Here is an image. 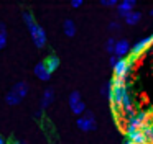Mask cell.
I'll use <instances>...</instances> for the list:
<instances>
[{
  "label": "cell",
  "mask_w": 153,
  "mask_h": 144,
  "mask_svg": "<svg viewBox=\"0 0 153 144\" xmlns=\"http://www.w3.org/2000/svg\"><path fill=\"white\" fill-rule=\"evenodd\" d=\"M23 21H25V25H27L28 31H30L31 38H33L35 46H36V48H43V46L46 44V33H45V29L36 23L33 13L23 12Z\"/></svg>",
  "instance_id": "1"
},
{
  "label": "cell",
  "mask_w": 153,
  "mask_h": 144,
  "mask_svg": "<svg viewBox=\"0 0 153 144\" xmlns=\"http://www.w3.org/2000/svg\"><path fill=\"white\" fill-rule=\"evenodd\" d=\"M137 56L128 54L125 59H119V62L114 67V79H127L128 74L133 69V62H135Z\"/></svg>",
  "instance_id": "2"
},
{
  "label": "cell",
  "mask_w": 153,
  "mask_h": 144,
  "mask_svg": "<svg viewBox=\"0 0 153 144\" xmlns=\"http://www.w3.org/2000/svg\"><path fill=\"white\" fill-rule=\"evenodd\" d=\"M76 124L81 131H94L96 129V116H94V113H91V111H86L82 116L77 118Z\"/></svg>",
  "instance_id": "3"
},
{
  "label": "cell",
  "mask_w": 153,
  "mask_h": 144,
  "mask_svg": "<svg viewBox=\"0 0 153 144\" xmlns=\"http://www.w3.org/2000/svg\"><path fill=\"white\" fill-rule=\"evenodd\" d=\"M130 51H132V46H130V43L127 39H117L112 56H117L119 59H125L130 54Z\"/></svg>",
  "instance_id": "4"
},
{
  "label": "cell",
  "mask_w": 153,
  "mask_h": 144,
  "mask_svg": "<svg viewBox=\"0 0 153 144\" xmlns=\"http://www.w3.org/2000/svg\"><path fill=\"white\" fill-rule=\"evenodd\" d=\"M35 75H36L40 80H45V82H48L51 79V72L48 71V67H46V64H45V61H41V62H38L36 65H35Z\"/></svg>",
  "instance_id": "5"
},
{
  "label": "cell",
  "mask_w": 153,
  "mask_h": 144,
  "mask_svg": "<svg viewBox=\"0 0 153 144\" xmlns=\"http://www.w3.org/2000/svg\"><path fill=\"white\" fill-rule=\"evenodd\" d=\"M133 8H135V0H122V2L117 5V12H119V15L123 16V18H125L130 12H133Z\"/></svg>",
  "instance_id": "6"
},
{
  "label": "cell",
  "mask_w": 153,
  "mask_h": 144,
  "mask_svg": "<svg viewBox=\"0 0 153 144\" xmlns=\"http://www.w3.org/2000/svg\"><path fill=\"white\" fill-rule=\"evenodd\" d=\"M12 90L15 92V93L18 95L20 98H25L28 95V90H30V85L27 84V82H23V80H20V82H17V84L13 85V88Z\"/></svg>",
  "instance_id": "7"
},
{
  "label": "cell",
  "mask_w": 153,
  "mask_h": 144,
  "mask_svg": "<svg viewBox=\"0 0 153 144\" xmlns=\"http://www.w3.org/2000/svg\"><path fill=\"white\" fill-rule=\"evenodd\" d=\"M54 100V92L53 88H46V90L43 92V97H41V110H45V108H48L51 103H53Z\"/></svg>",
  "instance_id": "8"
},
{
  "label": "cell",
  "mask_w": 153,
  "mask_h": 144,
  "mask_svg": "<svg viewBox=\"0 0 153 144\" xmlns=\"http://www.w3.org/2000/svg\"><path fill=\"white\" fill-rule=\"evenodd\" d=\"M45 64H46L48 71L53 74V72L59 67V57H58V56H54V54H50L46 59H45Z\"/></svg>",
  "instance_id": "9"
},
{
  "label": "cell",
  "mask_w": 153,
  "mask_h": 144,
  "mask_svg": "<svg viewBox=\"0 0 153 144\" xmlns=\"http://www.w3.org/2000/svg\"><path fill=\"white\" fill-rule=\"evenodd\" d=\"M63 31L66 36H69V38H73L74 35H76V25H74L73 20H64L63 23Z\"/></svg>",
  "instance_id": "10"
},
{
  "label": "cell",
  "mask_w": 153,
  "mask_h": 144,
  "mask_svg": "<svg viewBox=\"0 0 153 144\" xmlns=\"http://www.w3.org/2000/svg\"><path fill=\"white\" fill-rule=\"evenodd\" d=\"M140 18H142V13L140 12H137V10H133V12H130L128 15L125 16V23L127 25H137V23L140 21Z\"/></svg>",
  "instance_id": "11"
},
{
  "label": "cell",
  "mask_w": 153,
  "mask_h": 144,
  "mask_svg": "<svg viewBox=\"0 0 153 144\" xmlns=\"http://www.w3.org/2000/svg\"><path fill=\"white\" fill-rule=\"evenodd\" d=\"M5 101H7L8 105H12V107H15V105H18V103L22 101V98L18 97V95L15 93L13 90H10L7 95H5Z\"/></svg>",
  "instance_id": "12"
},
{
  "label": "cell",
  "mask_w": 153,
  "mask_h": 144,
  "mask_svg": "<svg viewBox=\"0 0 153 144\" xmlns=\"http://www.w3.org/2000/svg\"><path fill=\"white\" fill-rule=\"evenodd\" d=\"M7 44V26L0 21V49H4Z\"/></svg>",
  "instance_id": "13"
},
{
  "label": "cell",
  "mask_w": 153,
  "mask_h": 144,
  "mask_svg": "<svg viewBox=\"0 0 153 144\" xmlns=\"http://www.w3.org/2000/svg\"><path fill=\"white\" fill-rule=\"evenodd\" d=\"M71 111H73L74 115H77V116H82V115L86 113V103H84V101H79L77 105L71 107Z\"/></svg>",
  "instance_id": "14"
},
{
  "label": "cell",
  "mask_w": 153,
  "mask_h": 144,
  "mask_svg": "<svg viewBox=\"0 0 153 144\" xmlns=\"http://www.w3.org/2000/svg\"><path fill=\"white\" fill-rule=\"evenodd\" d=\"M79 101H82V98H81V93L77 90H74V92H71V95H69V107H74V105H77Z\"/></svg>",
  "instance_id": "15"
},
{
  "label": "cell",
  "mask_w": 153,
  "mask_h": 144,
  "mask_svg": "<svg viewBox=\"0 0 153 144\" xmlns=\"http://www.w3.org/2000/svg\"><path fill=\"white\" fill-rule=\"evenodd\" d=\"M115 43H117V39H115V38H109V39H107V43H105V51H107V52H110V56L114 54V48H115Z\"/></svg>",
  "instance_id": "16"
},
{
  "label": "cell",
  "mask_w": 153,
  "mask_h": 144,
  "mask_svg": "<svg viewBox=\"0 0 153 144\" xmlns=\"http://www.w3.org/2000/svg\"><path fill=\"white\" fill-rule=\"evenodd\" d=\"M110 90H112V80H109L105 85H104L102 90H100V93H102L104 97H109V95H110Z\"/></svg>",
  "instance_id": "17"
},
{
  "label": "cell",
  "mask_w": 153,
  "mask_h": 144,
  "mask_svg": "<svg viewBox=\"0 0 153 144\" xmlns=\"http://www.w3.org/2000/svg\"><path fill=\"white\" fill-rule=\"evenodd\" d=\"M109 29L110 31H120V23L119 21H110L109 23Z\"/></svg>",
  "instance_id": "18"
},
{
  "label": "cell",
  "mask_w": 153,
  "mask_h": 144,
  "mask_svg": "<svg viewBox=\"0 0 153 144\" xmlns=\"http://www.w3.org/2000/svg\"><path fill=\"white\" fill-rule=\"evenodd\" d=\"M100 3H102L104 7H117V5H119V3H117V0H102Z\"/></svg>",
  "instance_id": "19"
},
{
  "label": "cell",
  "mask_w": 153,
  "mask_h": 144,
  "mask_svg": "<svg viewBox=\"0 0 153 144\" xmlns=\"http://www.w3.org/2000/svg\"><path fill=\"white\" fill-rule=\"evenodd\" d=\"M81 5H82V0H73V2H71V7H73V8H79Z\"/></svg>",
  "instance_id": "20"
},
{
  "label": "cell",
  "mask_w": 153,
  "mask_h": 144,
  "mask_svg": "<svg viewBox=\"0 0 153 144\" xmlns=\"http://www.w3.org/2000/svg\"><path fill=\"white\" fill-rule=\"evenodd\" d=\"M109 62H110V65H112V67H115V64L119 62V57H117V56H110Z\"/></svg>",
  "instance_id": "21"
},
{
  "label": "cell",
  "mask_w": 153,
  "mask_h": 144,
  "mask_svg": "<svg viewBox=\"0 0 153 144\" xmlns=\"http://www.w3.org/2000/svg\"><path fill=\"white\" fill-rule=\"evenodd\" d=\"M41 113H43V110H38V111H35V116H36V118H40V116H41Z\"/></svg>",
  "instance_id": "22"
},
{
  "label": "cell",
  "mask_w": 153,
  "mask_h": 144,
  "mask_svg": "<svg viewBox=\"0 0 153 144\" xmlns=\"http://www.w3.org/2000/svg\"><path fill=\"white\" fill-rule=\"evenodd\" d=\"M0 144H7V141L4 139V136H0Z\"/></svg>",
  "instance_id": "23"
},
{
  "label": "cell",
  "mask_w": 153,
  "mask_h": 144,
  "mask_svg": "<svg viewBox=\"0 0 153 144\" xmlns=\"http://www.w3.org/2000/svg\"><path fill=\"white\" fill-rule=\"evenodd\" d=\"M13 144H27L25 141H13Z\"/></svg>",
  "instance_id": "24"
},
{
  "label": "cell",
  "mask_w": 153,
  "mask_h": 144,
  "mask_svg": "<svg viewBox=\"0 0 153 144\" xmlns=\"http://www.w3.org/2000/svg\"><path fill=\"white\" fill-rule=\"evenodd\" d=\"M150 15H153V8H152V10H150Z\"/></svg>",
  "instance_id": "25"
}]
</instances>
